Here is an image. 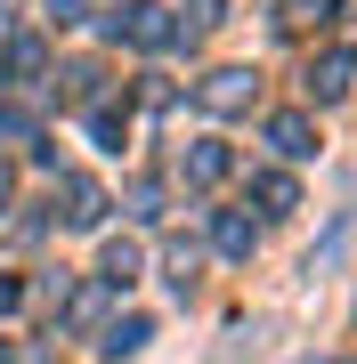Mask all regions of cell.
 Listing matches in <instances>:
<instances>
[{"label":"cell","instance_id":"cell-1","mask_svg":"<svg viewBox=\"0 0 357 364\" xmlns=\"http://www.w3.org/2000/svg\"><path fill=\"white\" fill-rule=\"evenodd\" d=\"M203 105H212V114H244L252 105V73H212L203 81Z\"/></svg>","mask_w":357,"mask_h":364},{"label":"cell","instance_id":"cell-2","mask_svg":"<svg viewBox=\"0 0 357 364\" xmlns=\"http://www.w3.org/2000/svg\"><path fill=\"white\" fill-rule=\"evenodd\" d=\"M66 203H73V210H66L73 227H98V219H106V195H98L90 178H73V186H66Z\"/></svg>","mask_w":357,"mask_h":364},{"label":"cell","instance_id":"cell-3","mask_svg":"<svg viewBox=\"0 0 357 364\" xmlns=\"http://www.w3.org/2000/svg\"><path fill=\"white\" fill-rule=\"evenodd\" d=\"M349 65H357V57H349V49H333L325 65L309 73V90H317V97H341V90H349Z\"/></svg>","mask_w":357,"mask_h":364},{"label":"cell","instance_id":"cell-4","mask_svg":"<svg viewBox=\"0 0 357 364\" xmlns=\"http://www.w3.org/2000/svg\"><path fill=\"white\" fill-rule=\"evenodd\" d=\"M146 332H155L146 316H122V324L106 332V356H138V348H146Z\"/></svg>","mask_w":357,"mask_h":364},{"label":"cell","instance_id":"cell-5","mask_svg":"<svg viewBox=\"0 0 357 364\" xmlns=\"http://www.w3.org/2000/svg\"><path fill=\"white\" fill-rule=\"evenodd\" d=\"M268 138H276V154H309V122H301V114L268 122Z\"/></svg>","mask_w":357,"mask_h":364},{"label":"cell","instance_id":"cell-6","mask_svg":"<svg viewBox=\"0 0 357 364\" xmlns=\"http://www.w3.org/2000/svg\"><path fill=\"white\" fill-rule=\"evenodd\" d=\"M130 275H138V251H130V243H114V251H106V284L122 291V284H130Z\"/></svg>","mask_w":357,"mask_h":364},{"label":"cell","instance_id":"cell-7","mask_svg":"<svg viewBox=\"0 0 357 364\" xmlns=\"http://www.w3.org/2000/svg\"><path fill=\"white\" fill-rule=\"evenodd\" d=\"M219 251H227V259H244V251H252V227H244V219H219Z\"/></svg>","mask_w":357,"mask_h":364},{"label":"cell","instance_id":"cell-8","mask_svg":"<svg viewBox=\"0 0 357 364\" xmlns=\"http://www.w3.org/2000/svg\"><path fill=\"white\" fill-rule=\"evenodd\" d=\"M0 308H16V284H0Z\"/></svg>","mask_w":357,"mask_h":364},{"label":"cell","instance_id":"cell-9","mask_svg":"<svg viewBox=\"0 0 357 364\" xmlns=\"http://www.w3.org/2000/svg\"><path fill=\"white\" fill-rule=\"evenodd\" d=\"M195 9H203V16H212V9H219V0H195Z\"/></svg>","mask_w":357,"mask_h":364}]
</instances>
